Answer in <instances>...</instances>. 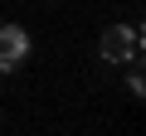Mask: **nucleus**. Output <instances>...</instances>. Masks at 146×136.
Listing matches in <instances>:
<instances>
[{"label":"nucleus","mask_w":146,"mask_h":136,"mask_svg":"<svg viewBox=\"0 0 146 136\" xmlns=\"http://www.w3.org/2000/svg\"><path fill=\"white\" fill-rule=\"evenodd\" d=\"M127 88H131V97H141V92H146V83H141V68H136V58H131V73H127Z\"/></svg>","instance_id":"nucleus-3"},{"label":"nucleus","mask_w":146,"mask_h":136,"mask_svg":"<svg viewBox=\"0 0 146 136\" xmlns=\"http://www.w3.org/2000/svg\"><path fill=\"white\" fill-rule=\"evenodd\" d=\"M98 49H102L107 63H131V58H141V29L136 24H112L98 39Z\"/></svg>","instance_id":"nucleus-1"},{"label":"nucleus","mask_w":146,"mask_h":136,"mask_svg":"<svg viewBox=\"0 0 146 136\" xmlns=\"http://www.w3.org/2000/svg\"><path fill=\"white\" fill-rule=\"evenodd\" d=\"M29 58V34L20 24H0V73H10Z\"/></svg>","instance_id":"nucleus-2"}]
</instances>
